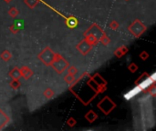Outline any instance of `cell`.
Returning <instances> with one entry per match:
<instances>
[{
  "label": "cell",
  "instance_id": "obj_1",
  "mask_svg": "<svg viewBox=\"0 0 156 131\" xmlns=\"http://www.w3.org/2000/svg\"><path fill=\"white\" fill-rule=\"evenodd\" d=\"M154 80H155V74H152L150 77H147L146 79H144V80L139 85V87H141V90L146 89L147 87H149L154 82Z\"/></svg>",
  "mask_w": 156,
  "mask_h": 131
},
{
  "label": "cell",
  "instance_id": "obj_2",
  "mask_svg": "<svg viewBox=\"0 0 156 131\" xmlns=\"http://www.w3.org/2000/svg\"><path fill=\"white\" fill-rule=\"evenodd\" d=\"M141 91V87H140L139 86H137V87H135L133 89H131V91H129L127 94H125L124 97H125L127 100H129V99H131V98L134 97L135 96H137V95H138V94H139Z\"/></svg>",
  "mask_w": 156,
  "mask_h": 131
}]
</instances>
